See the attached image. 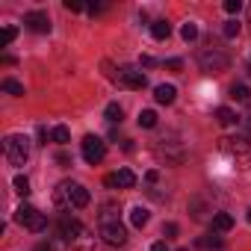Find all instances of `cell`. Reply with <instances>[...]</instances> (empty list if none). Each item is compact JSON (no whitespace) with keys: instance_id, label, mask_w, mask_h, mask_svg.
Returning a JSON list of instances; mask_svg holds the SVG:
<instances>
[{"instance_id":"cell-1","label":"cell","mask_w":251,"mask_h":251,"mask_svg":"<svg viewBox=\"0 0 251 251\" xmlns=\"http://www.w3.org/2000/svg\"><path fill=\"white\" fill-rule=\"evenodd\" d=\"M89 201H92V195H89V189H86L83 183L62 180V183L53 189V204H56V210H62V213H68V210H83V207H89Z\"/></svg>"},{"instance_id":"cell-2","label":"cell","mask_w":251,"mask_h":251,"mask_svg":"<svg viewBox=\"0 0 251 251\" xmlns=\"http://www.w3.org/2000/svg\"><path fill=\"white\" fill-rule=\"evenodd\" d=\"M100 236H103V242L112 245V248L127 242V230H124V225L118 222V216H112L109 207H103V213H100Z\"/></svg>"},{"instance_id":"cell-3","label":"cell","mask_w":251,"mask_h":251,"mask_svg":"<svg viewBox=\"0 0 251 251\" xmlns=\"http://www.w3.org/2000/svg\"><path fill=\"white\" fill-rule=\"evenodd\" d=\"M222 154H227L230 160H236V166H251V142L242 136H225L219 139Z\"/></svg>"},{"instance_id":"cell-4","label":"cell","mask_w":251,"mask_h":251,"mask_svg":"<svg viewBox=\"0 0 251 251\" xmlns=\"http://www.w3.org/2000/svg\"><path fill=\"white\" fill-rule=\"evenodd\" d=\"M3 154H6V160H9L12 166H24V163L30 160V139L21 136V133L6 136V142H3Z\"/></svg>"},{"instance_id":"cell-5","label":"cell","mask_w":251,"mask_h":251,"mask_svg":"<svg viewBox=\"0 0 251 251\" xmlns=\"http://www.w3.org/2000/svg\"><path fill=\"white\" fill-rule=\"evenodd\" d=\"M198 65H201V71L204 74H222V71H227V65H230V59H227V53H222L219 48H204L201 53H198Z\"/></svg>"},{"instance_id":"cell-6","label":"cell","mask_w":251,"mask_h":251,"mask_svg":"<svg viewBox=\"0 0 251 251\" xmlns=\"http://www.w3.org/2000/svg\"><path fill=\"white\" fill-rule=\"evenodd\" d=\"M112 80H115L121 89H133V92H142V89L148 86V77H145L139 68H133V65H121V68H115Z\"/></svg>"},{"instance_id":"cell-7","label":"cell","mask_w":251,"mask_h":251,"mask_svg":"<svg viewBox=\"0 0 251 251\" xmlns=\"http://www.w3.org/2000/svg\"><path fill=\"white\" fill-rule=\"evenodd\" d=\"M15 222L18 225H24L27 230H33V233H42L45 227H48V216L45 213H39L33 204H21L18 210H15Z\"/></svg>"},{"instance_id":"cell-8","label":"cell","mask_w":251,"mask_h":251,"mask_svg":"<svg viewBox=\"0 0 251 251\" xmlns=\"http://www.w3.org/2000/svg\"><path fill=\"white\" fill-rule=\"evenodd\" d=\"M103 157H106V145H103V139L89 133V136L83 139V160H86L89 166H98Z\"/></svg>"},{"instance_id":"cell-9","label":"cell","mask_w":251,"mask_h":251,"mask_svg":"<svg viewBox=\"0 0 251 251\" xmlns=\"http://www.w3.org/2000/svg\"><path fill=\"white\" fill-rule=\"evenodd\" d=\"M103 183H106L109 189H133V186H136V175H133L130 169H118V172L106 175Z\"/></svg>"},{"instance_id":"cell-10","label":"cell","mask_w":251,"mask_h":251,"mask_svg":"<svg viewBox=\"0 0 251 251\" xmlns=\"http://www.w3.org/2000/svg\"><path fill=\"white\" fill-rule=\"evenodd\" d=\"M83 233H86V227H83L77 219H68V216H62V219H59V236L68 242V248H71Z\"/></svg>"},{"instance_id":"cell-11","label":"cell","mask_w":251,"mask_h":251,"mask_svg":"<svg viewBox=\"0 0 251 251\" xmlns=\"http://www.w3.org/2000/svg\"><path fill=\"white\" fill-rule=\"evenodd\" d=\"M24 24H27V30H33V33H50V18H48V12H42V9L27 12V15H24Z\"/></svg>"},{"instance_id":"cell-12","label":"cell","mask_w":251,"mask_h":251,"mask_svg":"<svg viewBox=\"0 0 251 251\" xmlns=\"http://www.w3.org/2000/svg\"><path fill=\"white\" fill-rule=\"evenodd\" d=\"M154 98H157V103H175V98H177V89L172 86V83H163V86H157L154 89Z\"/></svg>"},{"instance_id":"cell-13","label":"cell","mask_w":251,"mask_h":251,"mask_svg":"<svg viewBox=\"0 0 251 251\" xmlns=\"http://www.w3.org/2000/svg\"><path fill=\"white\" fill-rule=\"evenodd\" d=\"M233 227V216L230 213H213V230L216 233H225Z\"/></svg>"},{"instance_id":"cell-14","label":"cell","mask_w":251,"mask_h":251,"mask_svg":"<svg viewBox=\"0 0 251 251\" xmlns=\"http://www.w3.org/2000/svg\"><path fill=\"white\" fill-rule=\"evenodd\" d=\"M236 118H239V115H236L230 106H219V109H216V121L222 124V127H233Z\"/></svg>"},{"instance_id":"cell-15","label":"cell","mask_w":251,"mask_h":251,"mask_svg":"<svg viewBox=\"0 0 251 251\" xmlns=\"http://www.w3.org/2000/svg\"><path fill=\"white\" fill-rule=\"evenodd\" d=\"M151 36H154L157 42H166V39L172 36V24H169V21H163V18H160V21H154V24H151Z\"/></svg>"},{"instance_id":"cell-16","label":"cell","mask_w":251,"mask_h":251,"mask_svg":"<svg viewBox=\"0 0 251 251\" xmlns=\"http://www.w3.org/2000/svg\"><path fill=\"white\" fill-rule=\"evenodd\" d=\"M148 219H151V213H148L145 207H133V210H130V225H133V227H145Z\"/></svg>"},{"instance_id":"cell-17","label":"cell","mask_w":251,"mask_h":251,"mask_svg":"<svg viewBox=\"0 0 251 251\" xmlns=\"http://www.w3.org/2000/svg\"><path fill=\"white\" fill-rule=\"evenodd\" d=\"M50 139H53V142H56V145H65V142H68V139H71V130H68V127H65V124H56V127H53V130H50Z\"/></svg>"},{"instance_id":"cell-18","label":"cell","mask_w":251,"mask_h":251,"mask_svg":"<svg viewBox=\"0 0 251 251\" xmlns=\"http://www.w3.org/2000/svg\"><path fill=\"white\" fill-rule=\"evenodd\" d=\"M103 115H106V121H112V124H121V118H124V109H121L118 103H106Z\"/></svg>"},{"instance_id":"cell-19","label":"cell","mask_w":251,"mask_h":251,"mask_svg":"<svg viewBox=\"0 0 251 251\" xmlns=\"http://www.w3.org/2000/svg\"><path fill=\"white\" fill-rule=\"evenodd\" d=\"M0 86H3V92H9V95H15V98H21V95H24V86H21L18 80H12V77H6Z\"/></svg>"},{"instance_id":"cell-20","label":"cell","mask_w":251,"mask_h":251,"mask_svg":"<svg viewBox=\"0 0 251 251\" xmlns=\"http://www.w3.org/2000/svg\"><path fill=\"white\" fill-rule=\"evenodd\" d=\"M139 127H157V112L154 109H142L139 112Z\"/></svg>"},{"instance_id":"cell-21","label":"cell","mask_w":251,"mask_h":251,"mask_svg":"<svg viewBox=\"0 0 251 251\" xmlns=\"http://www.w3.org/2000/svg\"><path fill=\"white\" fill-rule=\"evenodd\" d=\"M225 245V239L222 236H216V233H210V236H201L198 239V248H222Z\"/></svg>"},{"instance_id":"cell-22","label":"cell","mask_w":251,"mask_h":251,"mask_svg":"<svg viewBox=\"0 0 251 251\" xmlns=\"http://www.w3.org/2000/svg\"><path fill=\"white\" fill-rule=\"evenodd\" d=\"M92 245H95V239H92V233L86 230V233H83V236L71 245V251H92Z\"/></svg>"},{"instance_id":"cell-23","label":"cell","mask_w":251,"mask_h":251,"mask_svg":"<svg viewBox=\"0 0 251 251\" xmlns=\"http://www.w3.org/2000/svg\"><path fill=\"white\" fill-rule=\"evenodd\" d=\"M230 98H233V100H248V98H251V92H248V86H245V83H236V86L230 89Z\"/></svg>"},{"instance_id":"cell-24","label":"cell","mask_w":251,"mask_h":251,"mask_svg":"<svg viewBox=\"0 0 251 251\" xmlns=\"http://www.w3.org/2000/svg\"><path fill=\"white\" fill-rule=\"evenodd\" d=\"M222 33H225V39H236V36H239V21H236V18H230V21L222 27Z\"/></svg>"},{"instance_id":"cell-25","label":"cell","mask_w":251,"mask_h":251,"mask_svg":"<svg viewBox=\"0 0 251 251\" xmlns=\"http://www.w3.org/2000/svg\"><path fill=\"white\" fill-rule=\"evenodd\" d=\"M180 36H183V42H195V39H198V27L189 21V24H183V27H180Z\"/></svg>"},{"instance_id":"cell-26","label":"cell","mask_w":251,"mask_h":251,"mask_svg":"<svg viewBox=\"0 0 251 251\" xmlns=\"http://www.w3.org/2000/svg\"><path fill=\"white\" fill-rule=\"evenodd\" d=\"M12 186H15V192H18V195H30V180H27L24 175H18V177L12 180Z\"/></svg>"},{"instance_id":"cell-27","label":"cell","mask_w":251,"mask_h":251,"mask_svg":"<svg viewBox=\"0 0 251 251\" xmlns=\"http://www.w3.org/2000/svg\"><path fill=\"white\" fill-rule=\"evenodd\" d=\"M225 12L239 15V12H242V0H225Z\"/></svg>"},{"instance_id":"cell-28","label":"cell","mask_w":251,"mask_h":251,"mask_svg":"<svg viewBox=\"0 0 251 251\" xmlns=\"http://www.w3.org/2000/svg\"><path fill=\"white\" fill-rule=\"evenodd\" d=\"M15 36H18V30H15V27H3V36H0V45L6 48V45H9V42L15 39Z\"/></svg>"},{"instance_id":"cell-29","label":"cell","mask_w":251,"mask_h":251,"mask_svg":"<svg viewBox=\"0 0 251 251\" xmlns=\"http://www.w3.org/2000/svg\"><path fill=\"white\" fill-rule=\"evenodd\" d=\"M239 118H242V127H245V133L251 136V103H248V109H245V112H242Z\"/></svg>"},{"instance_id":"cell-30","label":"cell","mask_w":251,"mask_h":251,"mask_svg":"<svg viewBox=\"0 0 251 251\" xmlns=\"http://www.w3.org/2000/svg\"><path fill=\"white\" fill-rule=\"evenodd\" d=\"M65 9H68V12H83L86 6L80 3V0H65Z\"/></svg>"},{"instance_id":"cell-31","label":"cell","mask_w":251,"mask_h":251,"mask_svg":"<svg viewBox=\"0 0 251 251\" xmlns=\"http://www.w3.org/2000/svg\"><path fill=\"white\" fill-rule=\"evenodd\" d=\"M163 233H166V239H169V236H177V225H175V222H169V225L163 227Z\"/></svg>"},{"instance_id":"cell-32","label":"cell","mask_w":251,"mask_h":251,"mask_svg":"<svg viewBox=\"0 0 251 251\" xmlns=\"http://www.w3.org/2000/svg\"><path fill=\"white\" fill-rule=\"evenodd\" d=\"M166 68H169V71H180V68H183V62H180V59H169V62H166Z\"/></svg>"},{"instance_id":"cell-33","label":"cell","mask_w":251,"mask_h":251,"mask_svg":"<svg viewBox=\"0 0 251 251\" xmlns=\"http://www.w3.org/2000/svg\"><path fill=\"white\" fill-rule=\"evenodd\" d=\"M145 180H148V183H157V180H160V172H154V169H151V172L145 175Z\"/></svg>"},{"instance_id":"cell-34","label":"cell","mask_w":251,"mask_h":251,"mask_svg":"<svg viewBox=\"0 0 251 251\" xmlns=\"http://www.w3.org/2000/svg\"><path fill=\"white\" fill-rule=\"evenodd\" d=\"M39 139H42V145H48V139H50V136H48V130H45V127H39Z\"/></svg>"},{"instance_id":"cell-35","label":"cell","mask_w":251,"mask_h":251,"mask_svg":"<svg viewBox=\"0 0 251 251\" xmlns=\"http://www.w3.org/2000/svg\"><path fill=\"white\" fill-rule=\"evenodd\" d=\"M151 251H169V245H166V242H154Z\"/></svg>"},{"instance_id":"cell-36","label":"cell","mask_w":251,"mask_h":251,"mask_svg":"<svg viewBox=\"0 0 251 251\" xmlns=\"http://www.w3.org/2000/svg\"><path fill=\"white\" fill-rule=\"evenodd\" d=\"M36 251H53V245H50V242H39Z\"/></svg>"},{"instance_id":"cell-37","label":"cell","mask_w":251,"mask_h":251,"mask_svg":"<svg viewBox=\"0 0 251 251\" xmlns=\"http://www.w3.org/2000/svg\"><path fill=\"white\" fill-rule=\"evenodd\" d=\"M139 62H142V65H145V68H151V65H154V56H142V59H139Z\"/></svg>"},{"instance_id":"cell-38","label":"cell","mask_w":251,"mask_h":251,"mask_svg":"<svg viewBox=\"0 0 251 251\" xmlns=\"http://www.w3.org/2000/svg\"><path fill=\"white\" fill-rule=\"evenodd\" d=\"M248 222H251V210H248Z\"/></svg>"},{"instance_id":"cell-39","label":"cell","mask_w":251,"mask_h":251,"mask_svg":"<svg viewBox=\"0 0 251 251\" xmlns=\"http://www.w3.org/2000/svg\"><path fill=\"white\" fill-rule=\"evenodd\" d=\"M177 251H189V248H177Z\"/></svg>"},{"instance_id":"cell-40","label":"cell","mask_w":251,"mask_h":251,"mask_svg":"<svg viewBox=\"0 0 251 251\" xmlns=\"http://www.w3.org/2000/svg\"><path fill=\"white\" fill-rule=\"evenodd\" d=\"M248 74H251V65H248Z\"/></svg>"}]
</instances>
